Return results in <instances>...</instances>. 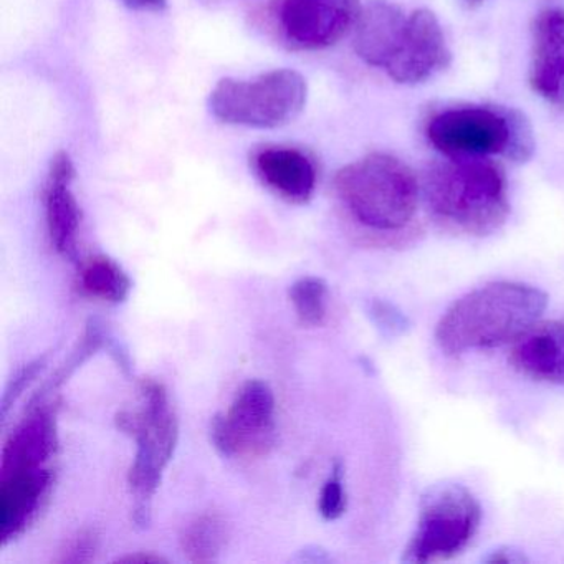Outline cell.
Masks as SVG:
<instances>
[{
    "mask_svg": "<svg viewBox=\"0 0 564 564\" xmlns=\"http://www.w3.org/2000/svg\"><path fill=\"white\" fill-rule=\"evenodd\" d=\"M452 54L434 12L419 9L408 15L401 47L386 74L402 85L422 84L451 64Z\"/></svg>",
    "mask_w": 564,
    "mask_h": 564,
    "instance_id": "30bf717a",
    "label": "cell"
},
{
    "mask_svg": "<svg viewBox=\"0 0 564 564\" xmlns=\"http://www.w3.org/2000/svg\"><path fill=\"white\" fill-rule=\"evenodd\" d=\"M422 191L432 217L465 236H490L510 214L507 176L485 158H447L432 164Z\"/></svg>",
    "mask_w": 564,
    "mask_h": 564,
    "instance_id": "7a4b0ae2",
    "label": "cell"
},
{
    "mask_svg": "<svg viewBox=\"0 0 564 564\" xmlns=\"http://www.w3.org/2000/svg\"><path fill=\"white\" fill-rule=\"evenodd\" d=\"M74 177L75 167L70 158L67 153H58L48 171L44 203L48 237L54 249L64 257H74L77 252L80 229V206L70 189Z\"/></svg>",
    "mask_w": 564,
    "mask_h": 564,
    "instance_id": "7c38bea8",
    "label": "cell"
},
{
    "mask_svg": "<svg viewBox=\"0 0 564 564\" xmlns=\"http://www.w3.org/2000/svg\"><path fill=\"white\" fill-rule=\"evenodd\" d=\"M141 405L117 415V425L137 442V455L128 471L131 494L137 498L134 520L150 523V507L164 470L180 441V425L166 388L154 379L141 382Z\"/></svg>",
    "mask_w": 564,
    "mask_h": 564,
    "instance_id": "277c9868",
    "label": "cell"
},
{
    "mask_svg": "<svg viewBox=\"0 0 564 564\" xmlns=\"http://www.w3.org/2000/svg\"><path fill=\"white\" fill-rule=\"evenodd\" d=\"M318 510L319 514L328 521L338 520L346 511V491L343 487V474L339 465H336L332 477L323 485Z\"/></svg>",
    "mask_w": 564,
    "mask_h": 564,
    "instance_id": "7402d4cb",
    "label": "cell"
},
{
    "mask_svg": "<svg viewBox=\"0 0 564 564\" xmlns=\"http://www.w3.org/2000/svg\"><path fill=\"white\" fill-rule=\"evenodd\" d=\"M361 11L359 0H285L280 22L295 47L319 51L356 28Z\"/></svg>",
    "mask_w": 564,
    "mask_h": 564,
    "instance_id": "9c48e42d",
    "label": "cell"
},
{
    "mask_svg": "<svg viewBox=\"0 0 564 564\" xmlns=\"http://www.w3.org/2000/svg\"><path fill=\"white\" fill-rule=\"evenodd\" d=\"M408 15L398 6L375 0L362 9L355 28V52L365 64L386 70L404 37Z\"/></svg>",
    "mask_w": 564,
    "mask_h": 564,
    "instance_id": "2e32d148",
    "label": "cell"
},
{
    "mask_svg": "<svg viewBox=\"0 0 564 564\" xmlns=\"http://www.w3.org/2000/svg\"><path fill=\"white\" fill-rule=\"evenodd\" d=\"M530 84L541 98L564 110V9H544L534 19Z\"/></svg>",
    "mask_w": 564,
    "mask_h": 564,
    "instance_id": "8fae6325",
    "label": "cell"
},
{
    "mask_svg": "<svg viewBox=\"0 0 564 564\" xmlns=\"http://www.w3.org/2000/svg\"><path fill=\"white\" fill-rule=\"evenodd\" d=\"M481 520L477 498L460 484H435L421 500L417 527L405 546V563H437L460 554Z\"/></svg>",
    "mask_w": 564,
    "mask_h": 564,
    "instance_id": "8992f818",
    "label": "cell"
},
{
    "mask_svg": "<svg viewBox=\"0 0 564 564\" xmlns=\"http://www.w3.org/2000/svg\"><path fill=\"white\" fill-rule=\"evenodd\" d=\"M227 527L217 513H203L184 527L181 547L193 563H213L223 553Z\"/></svg>",
    "mask_w": 564,
    "mask_h": 564,
    "instance_id": "d6986e66",
    "label": "cell"
},
{
    "mask_svg": "<svg viewBox=\"0 0 564 564\" xmlns=\"http://www.w3.org/2000/svg\"><path fill=\"white\" fill-rule=\"evenodd\" d=\"M467 2H470V4H480L484 0H467Z\"/></svg>",
    "mask_w": 564,
    "mask_h": 564,
    "instance_id": "f1b7e54d",
    "label": "cell"
},
{
    "mask_svg": "<svg viewBox=\"0 0 564 564\" xmlns=\"http://www.w3.org/2000/svg\"><path fill=\"white\" fill-rule=\"evenodd\" d=\"M335 191L348 216L372 232H401L417 213V180L391 154L372 153L343 167Z\"/></svg>",
    "mask_w": 564,
    "mask_h": 564,
    "instance_id": "3957f363",
    "label": "cell"
},
{
    "mask_svg": "<svg viewBox=\"0 0 564 564\" xmlns=\"http://www.w3.org/2000/svg\"><path fill=\"white\" fill-rule=\"evenodd\" d=\"M510 362L533 381L564 386V318L538 322L513 343Z\"/></svg>",
    "mask_w": 564,
    "mask_h": 564,
    "instance_id": "5bb4252c",
    "label": "cell"
},
{
    "mask_svg": "<svg viewBox=\"0 0 564 564\" xmlns=\"http://www.w3.org/2000/svg\"><path fill=\"white\" fill-rule=\"evenodd\" d=\"M425 137L447 158L507 156L511 110L465 107L441 111L429 120Z\"/></svg>",
    "mask_w": 564,
    "mask_h": 564,
    "instance_id": "ba28073f",
    "label": "cell"
},
{
    "mask_svg": "<svg viewBox=\"0 0 564 564\" xmlns=\"http://www.w3.org/2000/svg\"><path fill=\"white\" fill-rule=\"evenodd\" d=\"M260 180L290 203L305 204L316 187V171L312 161L292 148H267L256 156Z\"/></svg>",
    "mask_w": 564,
    "mask_h": 564,
    "instance_id": "e0dca14e",
    "label": "cell"
},
{
    "mask_svg": "<svg viewBox=\"0 0 564 564\" xmlns=\"http://www.w3.org/2000/svg\"><path fill=\"white\" fill-rule=\"evenodd\" d=\"M52 485L48 468H32L2 475L0 481V538L15 540L32 523Z\"/></svg>",
    "mask_w": 564,
    "mask_h": 564,
    "instance_id": "4fadbf2b",
    "label": "cell"
},
{
    "mask_svg": "<svg viewBox=\"0 0 564 564\" xmlns=\"http://www.w3.org/2000/svg\"><path fill=\"white\" fill-rule=\"evenodd\" d=\"M485 561L490 564H523L528 563V557L524 556L523 551L517 550L513 546H501L498 550L491 551Z\"/></svg>",
    "mask_w": 564,
    "mask_h": 564,
    "instance_id": "484cf974",
    "label": "cell"
},
{
    "mask_svg": "<svg viewBox=\"0 0 564 564\" xmlns=\"http://www.w3.org/2000/svg\"><path fill=\"white\" fill-rule=\"evenodd\" d=\"M306 95L305 78L299 72L283 68L250 80L224 78L210 94L209 108L223 123L280 128L302 113Z\"/></svg>",
    "mask_w": 564,
    "mask_h": 564,
    "instance_id": "5b68a950",
    "label": "cell"
},
{
    "mask_svg": "<svg viewBox=\"0 0 564 564\" xmlns=\"http://www.w3.org/2000/svg\"><path fill=\"white\" fill-rule=\"evenodd\" d=\"M546 305V293L536 286L488 283L458 299L444 313L435 329V341L448 356L498 348L530 332Z\"/></svg>",
    "mask_w": 564,
    "mask_h": 564,
    "instance_id": "6da1fadb",
    "label": "cell"
},
{
    "mask_svg": "<svg viewBox=\"0 0 564 564\" xmlns=\"http://www.w3.org/2000/svg\"><path fill=\"white\" fill-rule=\"evenodd\" d=\"M290 302L300 323L319 326L328 315V285L318 276H303L290 286Z\"/></svg>",
    "mask_w": 564,
    "mask_h": 564,
    "instance_id": "ffe728a7",
    "label": "cell"
},
{
    "mask_svg": "<svg viewBox=\"0 0 564 564\" xmlns=\"http://www.w3.org/2000/svg\"><path fill=\"white\" fill-rule=\"evenodd\" d=\"M368 315L376 328L388 338H398L405 335L409 329L408 316L384 300H371L368 305Z\"/></svg>",
    "mask_w": 564,
    "mask_h": 564,
    "instance_id": "44dd1931",
    "label": "cell"
},
{
    "mask_svg": "<svg viewBox=\"0 0 564 564\" xmlns=\"http://www.w3.org/2000/svg\"><path fill=\"white\" fill-rule=\"evenodd\" d=\"M214 445L224 457L257 458L276 442L275 395L269 384L250 379L237 392L226 414L210 425Z\"/></svg>",
    "mask_w": 564,
    "mask_h": 564,
    "instance_id": "52a82bcc",
    "label": "cell"
},
{
    "mask_svg": "<svg viewBox=\"0 0 564 564\" xmlns=\"http://www.w3.org/2000/svg\"><path fill=\"white\" fill-rule=\"evenodd\" d=\"M42 365H44V361L39 359V361L32 362V365L25 366V368L19 372L18 378L14 379V384H12V388L8 389V392H6L4 404H2L4 405V415L8 414V409L9 404H11V401H14V399L21 394L24 386L29 384V381L37 376L39 369H42Z\"/></svg>",
    "mask_w": 564,
    "mask_h": 564,
    "instance_id": "d4e9b609",
    "label": "cell"
},
{
    "mask_svg": "<svg viewBox=\"0 0 564 564\" xmlns=\"http://www.w3.org/2000/svg\"><path fill=\"white\" fill-rule=\"evenodd\" d=\"M121 2L134 11L161 12L167 8V0H121Z\"/></svg>",
    "mask_w": 564,
    "mask_h": 564,
    "instance_id": "4316f807",
    "label": "cell"
},
{
    "mask_svg": "<svg viewBox=\"0 0 564 564\" xmlns=\"http://www.w3.org/2000/svg\"><path fill=\"white\" fill-rule=\"evenodd\" d=\"M166 561L161 556H153V554H131V556L118 557V563H160Z\"/></svg>",
    "mask_w": 564,
    "mask_h": 564,
    "instance_id": "83f0119b",
    "label": "cell"
},
{
    "mask_svg": "<svg viewBox=\"0 0 564 564\" xmlns=\"http://www.w3.org/2000/svg\"><path fill=\"white\" fill-rule=\"evenodd\" d=\"M55 451H57L55 412L41 402L6 441L0 475L44 468L45 464L54 457Z\"/></svg>",
    "mask_w": 564,
    "mask_h": 564,
    "instance_id": "9a60e30c",
    "label": "cell"
},
{
    "mask_svg": "<svg viewBox=\"0 0 564 564\" xmlns=\"http://www.w3.org/2000/svg\"><path fill=\"white\" fill-rule=\"evenodd\" d=\"M97 550V540L94 534L82 533L74 543L68 547V554L62 561H70V563H84L90 561Z\"/></svg>",
    "mask_w": 564,
    "mask_h": 564,
    "instance_id": "cb8c5ba5",
    "label": "cell"
},
{
    "mask_svg": "<svg viewBox=\"0 0 564 564\" xmlns=\"http://www.w3.org/2000/svg\"><path fill=\"white\" fill-rule=\"evenodd\" d=\"M534 151L533 133L523 115L511 110V140L507 151V158L514 163H524L530 160Z\"/></svg>",
    "mask_w": 564,
    "mask_h": 564,
    "instance_id": "603a6c76",
    "label": "cell"
},
{
    "mask_svg": "<svg viewBox=\"0 0 564 564\" xmlns=\"http://www.w3.org/2000/svg\"><path fill=\"white\" fill-rule=\"evenodd\" d=\"M80 285L85 293L108 303H123L133 283L128 273L110 257H91L82 267Z\"/></svg>",
    "mask_w": 564,
    "mask_h": 564,
    "instance_id": "ac0fdd59",
    "label": "cell"
}]
</instances>
